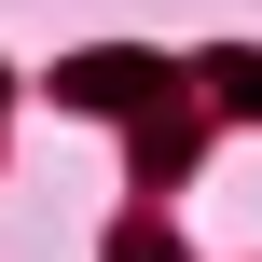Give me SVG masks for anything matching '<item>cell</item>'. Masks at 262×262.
Returning a JSON list of instances; mask_svg holds the SVG:
<instances>
[{
  "mask_svg": "<svg viewBox=\"0 0 262 262\" xmlns=\"http://www.w3.org/2000/svg\"><path fill=\"white\" fill-rule=\"evenodd\" d=\"M138 97H166L152 55H69V111H138Z\"/></svg>",
  "mask_w": 262,
  "mask_h": 262,
  "instance_id": "cell-1",
  "label": "cell"
},
{
  "mask_svg": "<svg viewBox=\"0 0 262 262\" xmlns=\"http://www.w3.org/2000/svg\"><path fill=\"white\" fill-rule=\"evenodd\" d=\"M207 83H221L235 111H262V55H207Z\"/></svg>",
  "mask_w": 262,
  "mask_h": 262,
  "instance_id": "cell-2",
  "label": "cell"
},
{
  "mask_svg": "<svg viewBox=\"0 0 262 262\" xmlns=\"http://www.w3.org/2000/svg\"><path fill=\"white\" fill-rule=\"evenodd\" d=\"M111 262H180V249H166V235L138 221V235H111Z\"/></svg>",
  "mask_w": 262,
  "mask_h": 262,
  "instance_id": "cell-3",
  "label": "cell"
}]
</instances>
